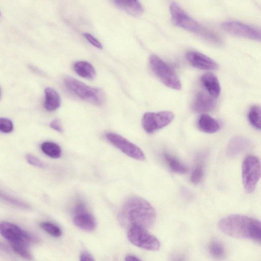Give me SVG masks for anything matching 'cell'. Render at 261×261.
Wrapping results in <instances>:
<instances>
[{
    "mask_svg": "<svg viewBox=\"0 0 261 261\" xmlns=\"http://www.w3.org/2000/svg\"><path fill=\"white\" fill-rule=\"evenodd\" d=\"M122 213L132 225H138L145 228L151 227L156 219V213L153 206L145 199L133 196L125 202Z\"/></svg>",
    "mask_w": 261,
    "mask_h": 261,
    "instance_id": "6da1fadb",
    "label": "cell"
},
{
    "mask_svg": "<svg viewBox=\"0 0 261 261\" xmlns=\"http://www.w3.org/2000/svg\"><path fill=\"white\" fill-rule=\"evenodd\" d=\"M170 11L172 22L177 27L198 34L211 42L219 43L221 42L219 36L202 27L187 14L176 3L173 2L171 4Z\"/></svg>",
    "mask_w": 261,
    "mask_h": 261,
    "instance_id": "7a4b0ae2",
    "label": "cell"
},
{
    "mask_svg": "<svg viewBox=\"0 0 261 261\" xmlns=\"http://www.w3.org/2000/svg\"><path fill=\"white\" fill-rule=\"evenodd\" d=\"M63 84L68 92L81 99L97 106H101L106 101V94L100 88L92 87L71 77H65Z\"/></svg>",
    "mask_w": 261,
    "mask_h": 261,
    "instance_id": "3957f363",
    "label": "cell"
},
{
    "mask_svg": "<svg viewBox=\"0 0 261 261\" xmlns=\"http://www.w3.org/2000/svg\"><path fill=\"white\" fill-rule=\"evenodd\" d=\"M233 238L251 239L261 244V221L244 215H237L231 226Z\"/></svg>",
    "mask_w": 261,
    "mask_h": 261,
    "instance_id": "277c9868",
    "label": "cell"
},
{
    "mask_svg": "<svg viewBox=\"0 0 261 261\" xmlns=\"http://www.w3.org/2000/svg\"><path fill=\"white\" fill-rule=\"evenodd\" d=\"M149 63L152 70L162 83L168 87L180 90V81L173 69L158 56H150Z\"/></svg>",
    "mask_w": 261,
    "mask_h": 261,
    "instance_id": "5b68a950",
    "label": "cell"
},
{
    "mask_svg": "<svg viewBox=\"0 0 261 261\" xmlns=\"http://www.w3.org/2000/svg\"><path fill=\"white\" fill-rule=\"evenodd\" d=\"M243 184L246 191L252 193L261 177V162L254 155H248L243 161L242 167Z\"/></svg>",
    "mask_w": 261,
    "mask_h": 261,
    "instance_id": "8992f818",
    "label": "cell"
},
{
    "mask_svg": "<svg viewBox=\"0 0 261 261\" xmlns=\"http://www.w3.org/2000/svg\"><path fill=\"white\" fill-rule=\"evenodd\" d=\"M127 238L135 246L149 251H157L160 243L156 238L149 233L146 228L138 225H131Z\"/></svg>",
    "mask_w": 261,
    "mask_h": 261,
    "instance_id": "52a82bcc",
    "label": "cell"
},
{
    "mask_svg": "<svg viewBox=\"0 0 261 261\" xmlns=\"http://www.w3.org/2000/svg\"><path fill=\"white\" fill-rule=\"evenodd\" d=\"M174 117L170 111L147 112L142 117V126L146 132L151 134L169 124Z\"/></svg>",
    "mask_w": 261,
    "mask_h": 261,
    "instance_id": "ba28073f",
    "label": "cell"
},
{
    "mask_svg": "<svg viewBox=\"0 0 261 261\" xmlns=\"http://www.w3.org/2000/svg\"><path fill=\"white\" fill-rule=\"evenodd\" d=\"M106 137L113 145L128 156L140 161L145 160V156L142 150L122 136L109 132L106 134Z\"/></svg>",
    "mask_w": 261,
    "mask_h": 261,
    "instance_id": "9c48e42d",
    "label": "cell"
},
{
    "mask_svg": "<svg viewBox=\"0 0 261 261\" xmlns=\"http://www.w3.org/2000/svg\"><path fill=\"white\" fill-rule=\"evenodd\" d=\"M0 233L10 243L23 241L29 244L37 241V238L31 233L22 229L18 226L6 221L1 223Z\"/></svg>",
    "mask_w": 261,
    "mask_h": 261,
    "instance_id": "30bf717a",
    "label": "cell"
},
{
    "mask_svg": "<svg viewBox=\"0 0 261 261\" xmlns=\"http://www.w3.org/2000/svg\"><path fill=\"white\" fill-rule=\"evenodd\" d=\"M227 32L238 36L261 41V31L236 21H227L222 25Z\"/></svg>",
    "mask_w": 261,
    "mask_h": 261,
    "instance_id": "8fae6325",
    "label": "cell"
},
{
    "mask_svg": "<svg viewBox=\"0 0 261 261\" xmlns=\"http://www.w3.org/2000/svg\"><path fill=\"white\" fill-rule=\"evenodd\" d=\"M73 221L77 227L87 231H92L96 227L94 217L82 203L75 207Z\"/></svg>",
    "mask_w": 261,
    "mask_h": 261,
    "instance_id": "7c38bea8",
    "label": "cell"
},
{
    "mask_svg": "<svg viewBox=\"0 0 261 261\" xmlns=\"http://www.w3.org/2000/svg\"><path fill=\"white\" fill-rule=\"evenodd\" d=\"M186 58L189 63L197 68L207 70L218 68V65L216 62L199 52L189 51L186 54Z\"/></svg>",
    "mask_w": 261,
    "mask_h": 261,
    "instance_id": "4fadbf2b",
    "label": "cell"
},
{
    "mask_svg": "<svg viewBox=\"0 0 261 261\" xmlns=\"http://www.w3.org/2000/svg\"><path fill=\"white\" fill-rule=\"evenodd\" d=\"M214 98L204 92H199L195 97L192 108L197 113L210 112L215 107L216 102Z\"/></svg>",
    "mask_w": 261,
    "mask_h": 261,
    "instance_id": "5bb4252c",
    "label": "cell"
},
{
    "mask_svg": "<svg viewBox=\"0 0 261 261\" xmlns=\"http://www.w3.org/2000/svg\"><path fill=\"white\" fill-rule=\"evenodd\" d=\"M251 146V142L243 137H234L229 142L226 153L229 157H234L248 150Z\"/></svg>",
    "mask_w": 261,
    "mask_h": 261,
    "instance_id": "9a60e30c",
    "label": "cell"
},
{
    "mask_svg": "<svg viewBox=\"0 0 261 261\" xmlns=\"http://www.w3.org/2000/svg\"><path fill=\"white\" fill-rule=\"evenodd\" d=\"M200 81L211 96L215 98L219 97L221 88L219 81L214 74L207 72L203 74Z\"/></svg>",
    "mask_w": 261,
    "mask_h": 261,
    "instance_id": "2e32d148",
    "label": "cell"
},
{
    "mask_svg": "<svg viewBox=\"0 0 261 261\" xmlns=\"http://www.w3.org/2000/svg\"><path fill=\"white\" fill-rule=\"evenodd\" d=\"M116 6L127 14L138 16L143 12V8L139 0H114Z\"/></svg>",
    "mask_w": 261,
    "mask_h": 261,
    "instance_id": "e0dca14e",
    "label": "cell"
},
{
    "mask_svg": "<svg viewBox=\"0 0 261 261\" xmlns=\"http://www.w3.org/2000/svg\"><path fill=\"white\" fill-rule=\"evenodd\" d=\"M44 107L48 111H54L61 105V98L56 90L51 87L44 89Z\"/></svg>",
    "mask_w": 261,
    "mask_h": 261,
    "instance_id": "ac0fdd59",
    "label": "cell"
},
{
    "mask_svg": "<svg viewBox=\"0 0 261 261\" xmlns=\"http://www.w3.org/2000/svg\"><path fill=\"white\" fill-rule=\"evenodd\" d=\"M197 126L201 131L206 133H215L220 128L218 122L205 114L199 116L197 121Z\"/></svg>",
    "mask_w": 261,
    "mask_h": 261,
    "instance_id": "d6986e66",
    "label": "cell"
},
{
    "mask_svg": "<svg viewBox=\"0 0 261 261\" xmlns=\"http://www.w3.org/2000/svg\"><path fill=\"white\" fill-rule=\"evenodd\" d=\"M73 68L77 74L84 79L93 80L96 76L94 67L87 61H79L75 62Z\"/></svg>",
    "mask_w": 261,
    "mask_h": 261,
    "instance_id": "ffe728a7",
    "label": "cell"
},
{
    "mask_svg": "<svg viewBox=\"0 0 261 261\" xmlns=\"http://www.w3.org/2000/svg\"><path fill=\"white\" fill-rule=\"evenodd\" d=\"M164 156L169 167L173 171L180 174L188 172V167L174 156L168 153H165Z\"/></svg>",
    "mask_w": 261,
    "mask_h": 261,
    "instance_id": "44dd1931",
    "label": "cell"
},
{
    "mask_svg": "<svg viewBox=\"0 0 261 261\" xmlns=\"http://www.w3.org/2000/svg\"><path fill=\"white\" fill-rule=\"evenodd\" d=\"M41 149L44 153L53 159L59 158L61 155L60 147L53 142L46 141L42 143Z\"/></svg>",
    "mask_w": 261,
    "mask_h": 261,
    "instance_id": "7402d4cb",
    "label": "cell"
},
{
    "mask_svg": "<svg viewBox=\"0 0 261 261\" xmlns=\"http://www.w3.org/2000/svg\"><path fill=\"white\" fill-rule=\"evenodd\" d=\"M248 120L255 128L261 130V108L258 106H252L248 112Z\"/></svg>",
    "mask_w": 261,
    "mask_h": 261,
    "instance_id": "603a6c76",
    "label": "cell"
},
{
    "mask_svg": "<svg viewBox=\"0 0 261 261\" xmlns=\"http://www.w3.org/2000/svg\"><path fill=\"white\" fill-rule=\"evenodd\" d=\"M11 246L13 251L19 256L28 260L32 259V255L29 251L28 243L21 241L11 243Z\"/></svg>",
    "mask_w": 261,
    "mask_h": 261,
    "instance_id": "cb8c5ba5",
    "label": "cell"
},
{
    "mask_svg": "<svg viewBox=\"0 0 261 261\" xmlns=\"http://www.w3.org/2000/svg\"><path fill=\"white\" fill-rule=\"evenodd\" d=\"M210 254L216 258H221L225 256V251L223 244L219 241L214 240L209 245Z\"/></svg>",
    "mask_w": 261,
    "mask_h": 261,
    "instance_id": "d4e9b609",
    "label": "cell"
},
{
    "mask_svg": "<svg viewBox=\"0 0 261 261\" xmlns=\"http://www.w3.org/2000/svg\"><path fill=\"white\" fill-rule=\"evenodd\" d=\"M40 227L51 236L59 237L62 235V230L59 226L49 222H42L39 224Z\"/></svg>",
    "mask_w": 261,
    "mask_h": 261,
    "instance_id": "484cf974",
    "label": "cell"
},
{
    "mask_svg": "<svg viewBox=\"0 0 261 261\" xmlns=\"http://www.w3.org/2000/svg\"><path fill=\"white\" fill-rule=\"evenodd\" d=\"M1 198L5 201L14 206L22 209H29L30 208V206L27 203L13 196L3 193L1 194Z\"/></svg>",
    "mask_w": 261,
    "mask_h": 261,
    "instance_id": "4316f807",
    "label": "cell"
},
{
    "mask_svg": "<svg viewBox=\"0 0 261 261\" xmlns=\"http://www.w3.org/2000/svg\"><path fill=\"white\" fill-rule=\"evenodd\" d=\"M14 126L11 120L6 118H0V130L3 133H9L13 131Z\"/></svg>",
    "mask_w": 261,
    "mask_h": 261,
    "instance_id": "83f0119b",
    "label": "cell"
},
{
    "mask_svg": "<svg viewBox=\"0 0 261 261\" xmlns=\"http://www.w3.org/2000/svg\"><path fill=\"white\" fill-rule=\"evenodd\" d=\"M203 176V170L201 165L197 166L192 172L191 176V180L192 183L197 184L202 179Z\"/></svg>",
    "mask_w": 261,
    "mask_h": 261,
    "instance_id": "f1b7e54d",
    "label": "cell"
},
{
    "mask_svg": "<svg viewBox=\"0 0 261 261\" xmlns=\"http://www.w3.org/2000/svg\"><path fill=\"white\" fill-rule=\"evenodd\" d=\"M25 160L30 165L38 167L44 168V164L39 159L31 154H27L25 155Z\"/></svg>",
    "mask_w": 261,
    "mask_h": 261,
    "instance_id": "f546056e",
    "label": "cell"
},
{
    "mask_svg": "<svg viewBox=\"0 0 261 261\" xmlns=\"http://www.w3.org/2000/svg\"><path fill=\"white\" fill-rule=\"evenodd\" d=\"M86 39L92 45L98 49H102V45L101 43L91 34L88 33H84L83 34Z\"/></svg>",
    "mask_w": 261,
    "mask_h": 261,
    "instance_id": "4dcf8cb0",
    "label": "cell"
},
{
    "mask_svg": "<svg viewBox=\"0 0 261 261\" xmlns=\"http://www.w3.org/2000/svg\"><path fill=\"white\" fill-rule=\"evenodd\" d=\"M50 127L59 133H62L63 129L60 121L58 119L53 120L49 124Z\"/></svg>",
    "mask_w": 261,
    "mask_h": 261,
    "instance_id": "1f68e13d",
    "label": "cell"
},
{
    "mask_svg": "<svg viewBox=\"0 0 261 261\" xmlns=\"http://www.w3.org/2000/svg\"><path fill=\"white\" fill-rule=\"evenodd\" d=\"M80 259L82 261L94 260L92 255L89 252L85 251L81 253Z\"/></svg>",
    "mask_w": 261,
    "mask_h": 261,
    "instance_id": "d6a6232c",
    "label": "cell"
},
{
    "mask_svg": "<svg viewBox=\"0 0 261 261\" xmlns=\"http://www.w3.org/2000/svg\"><path fill=\"white\" fill-rule=\"evenodd\" d=\"M126 261H138L141 260V259L133 255H128L125 257Z\"/></svg>",
    "mask_w": 261,
    "mask_h": 261,
    "instance_id": "836d02e7",
    "label": "cell"
}]
</instances>
